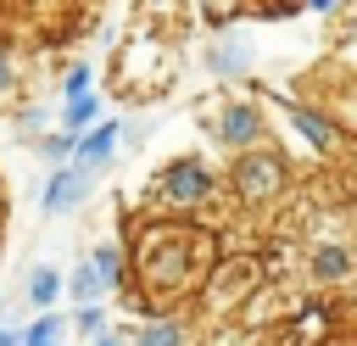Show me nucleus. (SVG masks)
<instances>
[{"mask_svg": "<svg viewBox=\"0 0 357 346\" xmlns=\"http://www.w3.org/2000/svg\"><path fill=\"white\" fill-rule=\"evenodd\" d=\"M218 234L195 229L190 218H139L134 240H128V268H134V290L123 296L128 313L156 318V313H178L195 290H206V273L218 268Z\"/></svg>", "mask_w": 357, "mask_h": 346, "instance_id": "1", "label": "nucleus"}, {"mask_svg": "<svg viewBox=\"0 0 357 346\" xmlns=\"http://www.w3.org/2000/svg\"><path fill=\"white\" fill-rule=\"evenodd\" d=\"M145 195H151V206L162 218H195L223 195V179H218V167L206 156H173V162H162L151 173Z\"/></svg>", "mask_w": 357, "mask_h": 346, "instance_id": "2", "label": "nucleus"}, {"mask_svg": "<svg viewBox=\"0 0 357 346\" xmlns=\"http://www.w3.org/2000/svg\"><path fill=\"white\" fill-rule=\"evenodd\" d=\"M290 179H296V167H290V156H284L279 145H257V151L229 156V195H234V206H245V212L279 206V201L290 195Z\"/></svg>", "mask_w": 357, "mask_h": 346, "instance_id": "3", "label": "nucleus"}, {"mask_svg": "<svg viewBox=\"0 0 357 346\" xmlns=\"http://www.w3.org/2000/svg\"><path fill=\"white\" fill-rule=\"evenodd\" d=\"M206 140H212L218 151H229V156L257 151V145H273V140H268V112H262V100L229 95V100L206 117Z\"/></svg>", "mask_w": 357, "mask_h": 346, "instance_id": "4", "label": "nucleus"}, {"mask_svg": "<svg viewBox=\"0 0 357 346\" xmlns=\"http://www.w3.org/2000/svg\"><path fill=\"white\" fill-rule=\"evenodd\" d=\"M262 290V262L257 257H218V268L206 273V313H240L251 296Z\"/></svg>", "mask_w": 357, "mask_h": 346, "instance_id": "5", "label": "nucleus"}, {"mask_svg": "<svg viewBox=\"0 0 357 346\" xmlns=\"http://www.w3.org/2000/svg\"><path fill=\"white\" fill-rule=\"evenodd\" d=\"M89 190H95V173H84L78 162L50 167V179H45V190H39V212H45V218H67V212H78V206L89 201Z\"/></svg>", "mask_w": 357, "mask_h": 346, "instance_id": "6", "label": "nucleus"}, {"mask_svg": "<svg viewBox=\"0 0 357 346\" xmlns=\"http://www.w3.org/2000/svg\"><path fill=\"white\" fill-rule=\"evenodd\" d=\"M279 112H284V123H290V128H296L318 156H335V151H340V140H346V134H340V123H335L329 112H318L312 100H284Z\"/></svg>", "mask_w": 357, "mask_h": 346, "instance_id": "7", "label": "nucleus"}, {"mask_svg": "<svg viewBox=\"0 0 357 346\" xmlns=\"http://www.w3.org/2000/svg\"><path fill=\"white\" fill-rule=\"evenodd\" d=\"M351 268H357L351 240H312V257H307V279L312 285H346Z\"/></svg>", "mask_w": 357, "mask_h": 346, "instance_id": "8", "label": "nucleus"}, {"mask_svg": "<svg viewBox=\"0 0 357 346\" xmlns=\"http://www.w3.org/2000/svg\"><path fill=\"white\" fill-rule=\"evenodd\" d=\"M117 145H123V123H117V117H106V123H95L89 134H78V151H73V162H78L84 173H100V167L117 156Z\"/></svg>", "mask_w": 357, "mask_h": 346, "instance_id": "9", "label": "nucleus"}, {"mask_svg": "<svg viewBox=\"0 0 357 346\" xmlns=\"http://www.w3.org/2000/svg\"><path fill=\"white\" fill-rule=\"evenodd\" d=\"M84 257L95 262V273L106 279L112 296H128V290H134V268H128V246H123V240H95Z\"/></svg>", "mask_w": 357, "mask_h": 346, "instance_id": "10", "label": "nucleus"}, {"mask_svg": "<svg viewBox=\"0 0 357 346\" xmlns=\"http://www.w3.org/2000/svg\"><path fill=\"white\" fill-rule=\"evenodd\" d=\"M128 346H190V324H184V313L139 318V324H128Z\"/></svg>", "mask_w": 357, "mask_h": 346, "instance_id": "11", "label": "nucleus"}, {"mask_svg": "<svg viewBox=\"0 0 357 346\" xmlns=\"http://www.w3.org/2000/svg\"><path fill=\"white\" fill-rule=\"evenodd\" d=\"M201 61H206V73H218V78H245V73H251V45H240L234 33H218Z\"/></svg>", "mask_w": 357, "mask_h": 346, "instance_id": "12", "label": "nucleus"}, {"mask_svg": "<svg viewBox=\"0 0 357 346\" xmlns=\"http://www.w3.org/2000/svg\"><path fill=\"white\" fill-rule=\"evenodd\" d=\"M22 296H28V307H33V313H56V301L67 296V273H61V268H50V262H39V268H28Z\"/></svg>", "mask_w": 357, "mask_h": 346, "instance_id": "13", "label": "nucleus"}, {"mask_svg": "<svg viewBox=\"0 0 357 346\" xmlns=\"http://www.w3.org/2000/svg\"><path fill=\"white\" fill-rule=\"evenodd\" d=\"M106 296H112V290H106V279L95 273V262L78 257V268L67 273V301H73V307H95V301H106Z\"/></svg>", "mask_w": 357, "mask_h": 346, "instance_id": "14", "label": "nucleus"}, {"mask_svg": "<svg viewBox=\"0 0 357 346\" xmlns=\"http://www.w3.org/2000/svg\"><path fill=\"white\" fill-rule=\"evenodd\" d=\"M56 123H61L67 134H89L95 123H106V112H100V95H78V100H61Z\"/></svg>", "mask_w": 357, "mask_h": 346, "instance_id": "15", "label": "nucleus"}, {"mask_svg": "<svg viewBox=\"0 0 357 346\" xmlns=\"http://www.w3.org/2000/svg\"><path fill=\"white\" fill-rule=\"evenodd\" d=\"M67 329H73V318H61V313H33V318L22 324V346H61Z\"/></svg>", "mask_w": 357, "mask_h": 346, "instance_id": "16", "label": "nucleus"}, {"mask_svg": "<svg viewBox=\"0 0 357 346\" xmlns=\"http://www.w3.org/2000/svg\"><path fill=\"white\" fill-rule=\"evenodd\" d=\"M245 11H251V0H195V17L218 33H229V22H240Z\"/></svg>", "mask_w": 357, "mask_h": 346, "instance_id": "17", "label": "nucleus"}, {"mask_svg": "<svg viewBox=\"0 0 357 346\" xmlns=\"http://www.w3.org/2000/svg\"><path fill=\"white\" fill-rule=\"evenodd\" d=\"M73 151H78V134H67V128H50V134L39 140V156H45L50 167H67Z\"/></svg>", "mask_w": 357, "mask_h": 346, "instance_id": "18", "label": "nucleus"}, {"mask_svg": "<svg viewBox=\"0 0 357 346\" xmlns=\"http://www.w3.org/2000/svg\"><path fill=\"white\" fill-rule=\"evenodd\" d=\"M73 329H78V335L95 346V340L112 329V324H106V301H95V307H73Z\"/></svg>", "mask_w": 357, "mask_h": 346, "instance_id": "19", "label": "nucleus"}, {"mask_svg": "<svg viewBox=\"0 0 357 346\" xmlns=\"http://www.w3.org/2000/svg\"><path fill=\"white\" fill-rule=\"evenodd\" d=\"M78 95H95V67L89 61H73L61 73V100H78Z\"/></svg>", "mask_w": 357, "mask_h": 346, "instance_id": "20", "label": "nucleus"}, {"mask_svg": "<svg viewBox=\"0 0 357 346\" xmlns=\"http://www.w3.org/2000/svg\"><path fill=\"white\" fill-rule=\"evenodd\" d=\"M22 89V61H17V50L0 39V100H11Z\"/></svg>", "mask_w": 357, "mask_h": 346, "instance_id": "21", "label": "nucleus"}, {"mask_svg": "<svg viewBox=\"0 0 357 346\" xmlns=\"http://www.w3.org/2000/svg\"><path fill=\"white\" fill-rule=\"evenodd\" d=\"M11 123H17V134H39V140H45V134H50V128H45V123H50V117H45V112H39V106H17V117H11Z\"/></svg>", "mask_w": 357, "mask_h": 346, "instance_id": "22", "label": "nucleus"}, {"mask_svg": "<svg viewBox=\"0 0 357 346\" xmlns=\"http://www.w3.org/2000/svg\"><path fill=\"white\" fill-rule=\"evenodd\" d=\"M95 346H128V329H106V335H100Z\"/></svg>", "mask_w": 357, "mask_h": 346, "instance_id": "23", "label": "nucleus"}, {"mask_svg": "<svg viewBox=\"0 0 357 346\" xmlns=\"http://www.w3.org/2000/svg\"><path fill=\"white\" fill-rule=\"evenodd\" d=\"M0 346H22V329H11V324H0Z\"/></svg>", "mask_w": 357, "mask_h": 346, "instance_id": "24", "label": "nucleus"}, {"mask_svg": "<svg viewBox=\"0 0 357 346\" xmlns=\"http://www.w3.org/2000/svg\"><path fill=\"white\" fill-rule=\"evenodd\" d=\"M301 6H307V11H318V17H324V11H335V6H340V0H301Z\"/></svg>", "mask_w": 357, "mask_h": 346, "instance_id": "25", "label": "nucleus"}]
</instances>
